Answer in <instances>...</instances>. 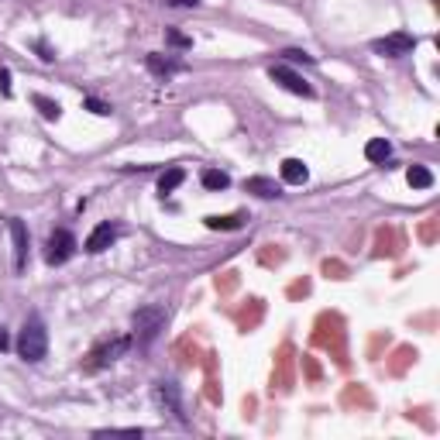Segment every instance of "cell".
Listing matches in <instances>:
<instances>
[{"label":"cell","instance_id":"cell-1","mask_svg":"<svg viewBox=\"0 0 440 440\" xmlns=\"http://www.w3.org/2000/svg\"><path fill=\"white\" fill-rule=\"evenodd\" d=\"M17 354L24 361H31V365L49 354V330H45V324L38 317H28L24 320V327L17 333Z\"/></svg>","mask_w":440,"mask_h":440},{"label":"cell","instance_id":"cell-2","mask_svg":"<svg viewBox=\"0 0 440 440\" xmlns=\"http://www.w3.org/2000/svg\"><path fill=\"white\" fill-rule=\"evenodd\" d=\"M131 324H134V340L141 347L155 344V337L165 330V306H141V310H134Z\"/></svg>","mask_w":440,"mask_h":440},{"label":"cell","instance_id":"cell-3","mask_svg":"<svg viewBox=\"0 0 440 440\" xmlns=\"http://www.w3.org/2000/svg\"><path fill=\"white\" fill-rule=\"evenodd\" d=\"M131 337H110V340H104L100 347H93L90 351V361H86V372H100V368H107V365H113L117 358H124L127 351H131Z\"/></svg>","mask_w":440,"mask_h":440},{"label":"cell","instance_id":"cell-4","mask_svg":"<svg viewBox=\"0 0 440 440\" xmlns=\"http://www.w3.org/2000/svg\"><path fill=\"white\" fill-rule=\"evenodd\" d=\"M269 79L278 83L282 90H289V93L303 97V100H313V97H317V90H313V86H310V83L296 72V69H289V65H282V62H278V65H269Z\"/></svg>","mask_w":440,"mask_h":440},{"label":"cell","instance_id":"cell-5","mask_svg":"<svg viewBox=\"0 0 440 440\" xmlns=\"http://www.w3.org/2000/svg\"><path fill=\"white\" fill-rule=\"evenodd\" d=\"M413 49H416V35H409V31H392V35L372 42V52L382 58H402V55H413Z\"/></svg>","mask_w":440,"mask_h":440},{"label":"cell","instance_id":"cell-6","mask_svg":"<svg viewBox=\"0 0 440 440\" xmlns=\"http://www.w3.org/2000/svg\"><path fill=\"white\" fill-rule=\"evenodd\" d=\"M76 234L72 230H65V227H58L52 230V237H49V251H45V262L49 265H65L72 255H76Z\"/></svg>","mask_w":440,"mask_h":440},{"label":"cell","instance_id":"cell-7","mask_svg":"<svg viewBox=\"0 0 440 440\" xmlns=\"http://www.w3.org/2000/svg\"><path fill=\"white\" fill-rule=\"evenodd\" d=\"M7 227H10V244H14V272H24L28 269V248H31L28 227H24L21 217H10Z\"/></svg>","mask_w":440,"mask_h":440},{"label":"cell","instance_id":"cell-8","mask_svg":"<svg viewBox=\"0 0 440 440\" xmlns=\"http://www.w3.org/2000/svg\"><path fill=\"white\" fill-rule=\"evenodd\" d=\"M155 402L162 406L165 413H172L179 423H186V416H182V395H179V385L175 382H155Z\"/></svg>","mask_w":440,"mask_h":440},{"label":"cell","instance_id":"cell-9","mask_svg":"<svg viewBox=\"0 0 440 440\" xmlns=\"http://www.w3.org/2000/svg\"><path fill=\"white\" fill-rule=\"evenodd\" d=\"M117 237H120V227H117L113 220H104V223H97L93 234L86 237V251H90V255H100V251H107Z\"/></svg>","mask_w":440,"mask_h":440},{"label":"cell","instance_id":"cell-10","mask_svg":"<svg viewBox=\"0 0 440 440\" xmlns=\"http://www.w3.org/2000/svg\"><path fill=\"white\" fill-rule=\"evenodd\" d=\"M145 65H148V72H152V76H162V79H165V76H175V72H182V69H186L179 58L162 55V52H148Z\"/></svg>","mask_w":440,"mask_h":440},{"label":"cell","instance_id":"cell-11","mask_svg":"<svg viewBox=\"0 0 440 440\" xmlns=\"http://www.w3.org/2000/svg\"><path fill=\"white\" fill-rule=\"evenodd\" d=\"M244 189L248 193H255V196H262V200H275V196H282V186L269 179V175H251L248 182H244Z\"/></svg>","mask_w":440,"mask_h":440},{"label":"cell","instance_id":"cell-12","mask_svg":"<svg viewBox=\"0 0 440 440\" xmlns=\"http://www.w3.org/2000/svg\"><path fill=\"white\" fill-rule=\"evenodd\" d=\"M310 179V168L303 159H285L282 162V182H289V186H303Z\"/></svg>","mask_w":440,"mask_h":440},{"label":"cell","instance_id":"cell-13","mask_svg":"<svg viewBox=\"0 0 440 440\" xmlns=\"http://www.w3.org/2000/svg\"><path fill=\"white\" fill-rule=\"evenodd\" d=\"M406 182H409L413 189H430V186H434V172H430L427 165H409V168H406Z\"/></svg>","mask_w":440,"mask_h":440},{"label":"cell","instance_id":"cell-14","mask_svg":"<svg viewBox=\"0 0 440 440\" xmlns=\"http://www.w3.org/2000/svg\"><path fill=\"white\" fill-rule=\"evenodd\" d=\"M388 155H392V145H388L385 138H372V141L365 145V159H368V162H385Z\"/></svg>","mask_w":440,"mask_h":440},{"label":"cell","instance_id":"cell-15","mask_svg":"<svg viewBox=\"0 0 440 440\" xmlns=\"http://www.w3.org/2000/svg\"><path fill=\"white\" fill-rule=\"evenodd\" d=\"M182 179H186V172L182 168H165L162 175H159V193H172V189H179L182 186Z\"/></svg>","mask_w":440,"mask_h":440},{"label":"cell","instance_id":"cell-16","mask_svg":"<svg viewBox=\"0 0 440 440\" xmlns=\"http://www.w3.org/2000/svg\"><path fill=\"white\" fill-rule=\"evenodd\" d=\"M31 104L38 107V113H42L45 120H58V117H62V107H58L55 100H49V97H42V93H35V97H31Z\"/></svg>","mask_w":440,"mask_h":440},{"label":"cell","instance_id":"cell-17","mask_svg":"<svg viewBox=\"0 0 440 440\" xmlns=\"http://www.w3.org/2000/svg\"><path fill=\"white\" fill-rule=\"evenodd\" d=\"M200 179H203V186H207V189H227V186H230V175H227V172H220V168H203V175H200Z\"/></svg>","mask_w":440,"mask_h":440},{"label":"cell","instance_id":"cell-18","mask_svg":"<svg viewBox=\"0 0 440 440\" xmlns=\"http://www.w3.org/2000/svg\"><path fill=\"white\" fill-rule=\"evenodd\" d=\"M241 223H244L241 214H230V217H207V227H210V230H237Z\"/></svg>","mask_w":440,"mask_h":440},{"label":"cell","instance_id":"cell-19","mask_svg":"<svg viewBox=\"0 0 440 440\" xmlns=\"http://www.w3.org/2000/svg\"><path fill=\"white\" fill-rule=\"evenodd\" d=\"M165 42H168L172 49H193V38H189V35H182V31H175V28H168V31H165Z\"/></svg>","mask_w":440,"mask_h":440},{"label":"cell","instance_id":"cell-20","mask_svg":"<svg viewBox=\"0 0 440 440\" xmlns=\"http://www.w3.org/2000/svg\"><path fill=\"white\" fill-rule=\"evenodd\" d=\"M282 58H285V62H292V65H299V62H303V65H313V62H317L313 55L303 52V49H285V52H282Z\"/></svg>","mask_w":440,"mask_h":440},{"label":"cell","instance_id":"cell-21","mask_svg":"<svg viewBox=\"0 0 440 440\" xmlns=\"http://www.w3.org/2000/svg\"><path fill=\"white\" fill-rule=\"evenodd\" d=\"M83 107H86V110H93L97 117H110V104H104V100H97V97H86V100H83Z\"/></svg>","mask_w":440,"mask_h":440},{"label":"cell","instance_id":"cell-22","mask_svg":"<svg viewBox=\"0 0 440 440\" xmlns=\"http://www.w3.org/2000/svg\"><path fill=\"white\" fill-rule=\"evenodd\" d=\"M35 52H38L42 62H52V58H55V52H52V45H49V42H35Z\"/></svg>","mask_w":440,"mask_h":440},{"label":"cell","instance_id":"cell-23","mask_svg":"<svg viewBox=\"0 0 440 440\" xmlns=\"http://www.w3.org/2000/svg\"><path fill=\"white\" fill-rule=\"evenodd\" d=\"M0 93L10 97V69H0Z\"/></svg>","mask_w":440,"mask_h":440},{"label":"cell","instance_id":"cell-24","mask_svg":"<svg viewBox=\"0 0 440 440\" xmlns=\"http://www.w3.org/2000/svg\"><path fill=\"white\" fill-rule=\"evenodd\" d=\"M168 7H200L203 0H165Z\"/></svg>","mask_w":440,"mask_h":440},{"label":"cell","instance_id":"cell-25","mask_svg":"<svg viewBox=\"0 0 440 440\" xmlns=\"http://www.w3.org/2000/svg\"><path fill=\"white\" fill-rule=\"evenodd\" d=\"M10 347V337H7V330L0 327V351H7Z\"/></svg>","mask_w":440,"mask_h":440}]
</instances>
